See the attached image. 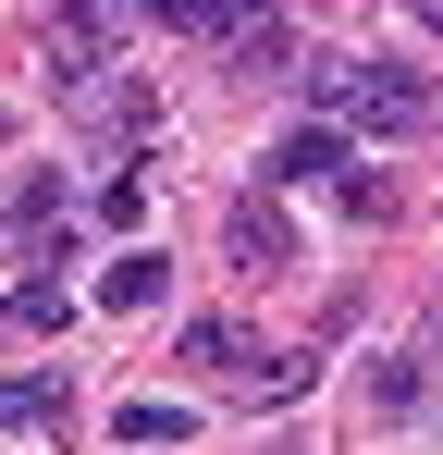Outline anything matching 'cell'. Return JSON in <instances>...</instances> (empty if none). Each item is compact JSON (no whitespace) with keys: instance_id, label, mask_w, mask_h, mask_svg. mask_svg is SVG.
<instances>
[{"instance_id":"1","label":"cell","mask_w":443,"mask_h":455,"mask_svg":"<svg viewBox=\"0 0 443 455\" xmlns=\"http://www.w3.org/2000/svg\"><path fill=\"white\" fill-rule=\"evenodd\" d=\"M308 86H320V111L345 136H419L431 124V86L407 75V62H333V75H308Z\"/></svg>"},{"instance_id":"2","label":"cell","mask_w":443,"mask_h":455,"mask_svg":"<svg viewBox=\"0 0 443 455\" xmlns=\"http://www.w3.org/2000/svg\"><path fill=\"white\" fill-rule=\"evenodd\" d=\"M111 25H124L111 0H74L62 25H50V75H62V86H99V75H111Z\"/></svg>"},{"instance_id":"3","label":"cell","mask_w":443,"mask_h":455,"mask_svg":"<svg viewBox=\"0 0 443 455\" xmlns=\"http://www.w3.org/2000/svg\"><path fill=\"white\" fill-rule=\"evenodd\" d=\"M234 259L246 271H295V222H284V197L259 185V197H234Z\"/></svg>"},{"instance_id":"4","label":"cell","mask_w":443,"mask_h":455,"mask_svg":"<svg viewBox=\"0 0 443 455\" xmlns=\"http://www.w3.org/2000/svg\"><path fill=\"white\" fill-rule=\"evenodd\" d=\"M345 124H308V136H284V148H271V185H308V172H345Z\"/></svg>"},{"instance_id":"5","label":"cell","mask_w":443,"mask_h":455,"mask_svg":"<svg viewBox=\"0 0 443 455\" xmlns=\"http://www.w3.org/2000/svg\"><path fill=\"white\" fill-rule=\"evenodd\" d=\"M185 370H234V381H259L271 357H259V345H246L234 320H197V332H185Z\"/></svg>"},{"instance_id":"6","label":"cell","mask_w":443,"mask_h":455,"mask_svg":"<svg viewBox=\"0 0 443 455\" xmlns=\"http://www.w3.org/2000/svg\"><path fill=\"white\" fill-rule=\"evenodd\" d=\"M222 50H234V75H284V62H295V37L271 25V12H234V37H222Z\"/></svg>"},{"instance_id":"7","label":"cell","mask_w":443,"mask_h":455,"mask_svg":"<svg viewBox=\"0 0 443 455\" xmlns=\"http://www.w3.org/2000/svg\"><path fill=\"white\" fill-rule=\"evenodd\" d=\"M99 307H124V320H136V307H160V259H148V246H124V259L99 271Z\"/></svg>"},{"instance_id":"8","label":"cell","mask_w":443,"mask_h":455,"mask_svg":"<svg viewBox=\"0 0 443 455\" xmlns=\"http://www.w3.org/2000/svg\"><path fill=\"white\" fill-rule=\"evenodd\" d=\"M37 419H62V370H25V381H0V431H37Z\"/></svg>"},{"instance_id":"9","label":"cell","mask_w":443,"mask_h":455,"mask_svg":"<svg viewBox=\"0 0 443 455\" xmlns=\"http://www.w3.org/2000/svg\"><path fill=\"white\" fill-rule=\"evenodd\" d=\"M12 320H25V332H62V320H74V296L50 283V271H25V283H12Z\"/></svg>"},{"instance_id":"10","label":"cell","mask_w":443,"mask_h":455,"mask_svg":"<svg viewBox=\"0 0 443 455\" xmlns=\"http://www.w3.org/2000/svg\"><path fill=\"white\" fill-rule=\"evenodd\" d=\"M111 431H124V443H185V406H160V394H136V406H124Z\"/></svg>"},{"instance_id":"11","label":"cell","mask_w":443,"mask_h":455,"mask_svg":"<svg viewBox=\"0 0 443 455\" xmlns=\"http://www.w3.org/2000/svg\"><path fill=\"white\" fill-rule=\"evenodd\" d=\"M160 25H185V37H234V0H148Z\"/></svg>"},{"instance_id":"12","label":"cell","mask_w":443,"mask_h":455,"mask_svg":"<svg viewBox=\"0 0 443 455\" xmlns=\"http://www.w3.org/2000/svg\"><path fill=\"white\" fill-rule=\"evenodd\" d=\"M419 25H443V0H419Z\"/></svg>"},{"instance_id":"13","label":"cell","mask_w":443,"mask_h":455,"mask_svg":"<svg viewBox=\"0 0 443 455\" xmlns=\"http://www.w3.org/2000/svg\"><path fill=\"white\" fill-rule=\"evenodd\" d=\"M0 148H12V111H0Z\"/></svg>"}]
</instances>
